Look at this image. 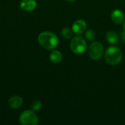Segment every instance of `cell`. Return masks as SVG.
Instances as JSON below:
<instances>
[{
  "label": "cell",
  "instance_id": "obj_1",
  "mask_svg": "<svg viewBox=\"0 0 125 125\" xmlns=\"http://www.w3.org/2000/svg\"><path fill=\"white\" fill-rule=\"evenodd\" d=\"M39 44L47 50L54 49L59 43V39L57 36L51 31H43L38 36Z\"/></svg>",
  "mask_w": 125,
  "mask_h": 125
},
{
  "label": "cell",
  "instance_id": "obj_2",
  "mask_svg": "<svg viewBox=\"0 0 125 125\" xmlns=\"http://www.w3.org/2000/svg\"><path fill=\"white\" fill-rule=\"evenodd\" d=\"M105 61L109 64L116 65L122 60V52L119 48L111 46L105 51Z\"/></svg>",
  "mask_w": 125,
  "mask_h": 125
},
{
  "label": "cell",
  "instance_id": "obj_3",
  "mask_svg": "<svg viewBox=\"0 0 125 125\" xmlns=\"http://www.w3.org/2000/svg\"><path fill=\"white\" fill-rule=\"evenodd\" d=\"M70 49L75 54L83 53L87 48V43L86 40L82 37H75L71 39Z\"/></svg>",
  "mask_w": 125,
  "mask_h": 125
},
{
  "label": "cell",
  "instance_id": "obj_4",
  "mask_svg": "<svg viewBox=\"0 0 125 125\" xmlns=\"http://www.w3.org/2000/svg\"><path fill=\"white\" fill-rule=\"evenodd\" d=\"M19 121L23 125H37L39 123L38 117L32 110H26L22 112L20 115Z\"/></svg>",
  "mask_w": 125,
  "mask_h": 125
},
{
  "label": "cell",
  "instance_id": "obj_5",
  "mask_svg": "<svg viewBox=\"0 0 125 125\" xmlns=\"http://www.w3.org/2000/svg\"><path fill=\"white\" fill-rule=\"evenodd\" d=\"M89 56L91 59L94 60L100 59L104 53L103 45L100 42H93L88 49Z\"/></svg>",
  "mask_w": 125,
  "mask_h": 125
},
{
  "label": "cell",
  "instance_id": "obj_6",
  "mask_svg": "<svg viewBox=\"0 0 125 125\" xmlns=\"http://www.w3.org/2000/svg\"><path fill=\"white\" fill-rule=\"evenodd\" d=\"M86 23L82 19L75 21L73 24V31L76 34H81L86 30Z\"/></svg>",
  "mask_w": 125,
  "mask_h": 125
},
{
  "label": "cell",
  "instance_id": "obj_7",
  "mask_svg": "<svg viewBox=\"0 0 125 125\" xmlns=\"http://www.w3.org/2000/svg\"><path fill=\"white\" fill-rule=\"evenodd\" d=\"M37 7V2L35 0H22L20 3V7L21 10L27 12L33 11Z\"/></svg>",
  "mask_w": 125,
  "mask_h": 125
},
{
  "label": "cell",
  "instance_id": "obj_8",
  "mask_svg": "<svg viewBox=\"0 0 125 125\" xmlns=\"http://www.w3.org/2000/svg\"><path fill=\"white\" fill-rule=\"evenodd\" d=\"M23 104V99L18 95H14L8 100V105L12 109H18Z\"/></svg>",
  "mask_w": 125,
  "mask_h": 125
},
{
  "label": "cell",
  "instance_id": "obj_9",
  "mask_svg": "<svg viewBox=\"0 0 125 125\" xmlns=\"http://www.w3.org/2000/svg\"><path fill=\"white\" fill-rule=\"evenodd\" d=\"M111 19L113 22L116 24H119L122 23L125 20V14L122 10H115L111 13Z\"/></svg>",
  "mask_w": 125,
  "mask_h": 125
},
{
  "label": "cell",
  "instance_id": "obj_10",
  "mask_svg": "<svg viewBox=\"0 0 125 125\" xmlns=\"http://www.w3.org/2000/svg\"><path fill=\"white\" fill-rule=\"evenodd\" d=\"M106 40L110 44H116L119 40V37L116 32L110 31L106 34Z\"/></svg>",
  "mask_w": 125,
  "mask_h": 125
},
{
  "label": "cell",
  "instance_id": "obj_11",
  "mask_svg": "<svg viewBox=\"0 0 125 125\" xmlns=\"http://www.w3.org/2000/svg\"><path fill=\"white\" fill-rule=\"evenodd\" d=\"M50 60L55 64L60 63L62 60V54L58 50H53L50 54Z\"/></svg>",
  "mask_w": 125,
  "mask_h": 125
},
{
  "label": "cell",
  "instance_id": "obj_12",
  "mask_svg": "<svg viewBox=\"0 0 125 125\" xmlns=\"http://www.w3.org/2000/svg\"><path fill=\"white\" fill-rule=\"evenodd\" d=\"M96 33L93 29H88L85 33V37L87 40L93 42L96 39Z\"/></svg>",
  "mask_w": 125,
  "mask_h": 125
},
{
  "label": "cell",
  "instance_id": "obj_13",
  "mask_svg": "<svg viewBox=\"0 0 125 125\" xmlns=\"http://www.w3.org/2000/svg\"><path fill=\"white\" fill-rule=\"evenodd\" d=\"M62 35L65 39H67V40L71 39L73 36V30H71L70 28L64 27L62 30Z\"/></svg>",
  "mask_w": 125,
  "mask_h": 125
},
{
  "label": "cell",
  "instance_id": "obj_14",
  "mask_svg": "<svg viewBox=\"0 0 125 125\" xmlns=\"http://www.w3.org/2000/svg\"><path fill=\"white\" fill-rule=\"evenodd\" d=\"M31 110L32 111H39V110L41 109V108H42V103H41V102L40 100H35V101H34L31 103Z\"/></svg>",
  "mask_w": 125,
  "mask_h": 125
},
{
  "label": "cell",
  "instance_id": "obj_15",
  "mask_svg": "<svg viewBox=\"0 0 125 125\" xmlns=\"http://www.w3.org/2000/svg\"><path fill=\"white\" fill-rule=\"evenodd\" d=\"M120 37H121V40L123 43L125 44V30L122 31L121 34H120Z\"/></svg>",
  "mask_w": 125,
  "mask_h": 125
},
{
  "label": "cell",
  "instance_id": "obj_16",
  "mask_svg": "<svg viewBox=\"0 0 125 125\" xmlns=\"http://www.w3.org/2000/svg\"><path fill=\"white\" fill-rule=\"evenodd\" d=\"M123 22H124L123 23V28H124V30H125V20H124Z\"/></svg>",
  "mask_w": 125,
  "mask_h": 125
},
{
  "label": "cell",
  "instance_id": "obj_17",
  "mask_svg": "<svg viewBox=\"0 0 125 125\" xmlns=\"http://www.w3.org/2000/svg\"><path fill=\"white\" fill-rule=\"evenodd\" d=\"M67 1H70V2H74L75 0H67Z\"/></svg>",
  "mask_w": 125,
  "mask_h": 125
}]
</instances>
